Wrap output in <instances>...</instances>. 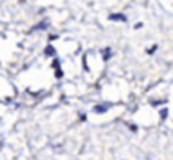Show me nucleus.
Masks as SVG:
<instances>
[{"label":"nucleus","instance_id":"1","mask_svg":"<svg viewBox=\"0 0 173 160\" xmlns=\"http://www.w3.org/2000/svg\"><path fill=\"white\" fill-rule=\"evenodd\" d=\"M109 18H110V20H117V21H125V20H127L125 15H122V13H112Z\"/></svg>","mask_w":173,"mask_h":160},{"label":"nucleus","instance_id":"2","mask_svg":"<svg viewBox=\"0 0 173 160\" xmlns=\"http://www.w3.org/2000/svg\"><path fill=\"white\" fill-rule=\"evenodd\" d=\"M48 27H49V21L45 20V21H41V23H38L33 30H45V28H48Z\"/></svg>","mask_w":173,"mask_h":160},{"label":"nucleus","instance_id":"3","mask_svg":"<svg viewBox=\"0 0 173 160\" xmlns=\"http://www.w3.org/2000/svg\"><path fill=\"white\" fill-rule=\"evenodd\" d=\"M109 109V106H96L94 107V112H97V114H101V112H106V111Z\"/></svg>","mask_w":173,"mask_h":160},{"label":"nucleus","instance_id":"4","mask_svg":"<svg viewBox=\"0 0 173 160\" xmlns=\"http://www.w3.org/2000/svg\"><path fill=\"white\" fill-rule=\"evenodd\" d=\"M45 55H46V56H54V48L53 46H46Z\"/></svg>","mask_w":173,"mask_h":160},{"label":"nucleus","instance_id":"5","mask_svg":"<svg viewBox=\"0 0 173 160\" xmlns=\"http://www.w3.org/2000/svg\"><path fill=\"white\" fill-rule=\"evenodd\" d=\"M109 58H110V50L107 48V50H106V53H104V60H109Z\"/></svg>","mask_w":173,"mask_h":160},{"label":"nucleus","instance_id":"6","mask_svg":"<svg viewBox=\"0 0 173 160\" xmlns=\"http://www.w3.org/2000/svg\"><path fill=\"white\" fill-rule=\"evenodd\" d=\"M166 114H168V111H166V109H162V112H160L162 119H166Z\"/></svg>","mask_w":173,"mask_h":160},{"label":"nucleus","instance_id":"7","mask_svg":"<svg viewBox=\"0 0 173 160\" xmlns=\"http://www.w3.org/2000/svg\"><path fill=\"white\" fill-rule=\"evenodd\" d=\"M53 68H56V69H60V61H58V60H54V61H53Z\"/></svg>","mask_w":173,"mask_h":160},{"label":"nucleus","instance_id":"8","mask_svg":"<svg viewBox=\"0 0 173 160\" xmlns=\"http://www.w3.org/2000/svg\"><path fill=\"white\" fill-rule=\"evenodd\" d=\"M153 106H160V104H163V101H153Z\"/></svg>","mask_w":173,"mask_h":160},{"label":"nucleus","instance_id":"9","mask_svg":"<svg viewBox=\"0 0 173 160\" xmlns=\"http://www.w3.org/2000/svg\"><path fill=\"white\" fill-rule=\"evenodd\" d=\"M56 76H58V78H61V76H63V71H61V69H58V71H56Z\"/></svg>","mask_w":173,"mask_h":160},{"label":"nucleus","instance_id":"10","mask_svg":"<svg viewBox=\"0 0 173 160\" xmlns=\"http://www.w3.org/2000/svg\"><path fill=\"white\" fill-rule=\"evenodd\" d=\"M155 50H157V45H155V46H152V48H150V50H148V53H153Z\"/></svg>","mask_w":173,"mask_h":160}]
</instances>
